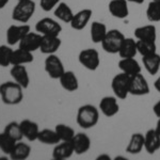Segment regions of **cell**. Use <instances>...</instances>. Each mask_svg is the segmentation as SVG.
Instances as JSON below:
<instances>
[{"label": "cell", "mask_w": 160, "mask_h": 160, "mask_svg": "<svg viewBox=\"0 0 160 160\" xmlns=\"http://www.w3.org/2000/svg\"><path fill=\"white\" fill-rule=\"evenodd\" d=\"M155 129L157 130V132L160 135V118H158V121H157V125H156V128Z\"/></svg>", "instance_id": "ee69618b"}, {"label": "cell", "mask_w": 160, "mask_h": 160, "mask_svg": "<svg viewBox=\"0 0 160 160\" xmlns=\"http://www.w3.org/2000/svg\"><path fill=\"white\" fill-rule=\"evenodd\" d=\"M31 154V146L29 144L24 143L22 141L16 142L14 148L9 155L12 160H25L30 156Z\"/></svg>", "instance_id": "83f0119b"}, {"label": "cell", "mask_w": 160, "mask_h": 160, "mask_svg": "<svg viewBox=\"0 0 160 160\" xmlns=\"http://www.w3.org/2000/svg\"><path fill=\"white\" fill-rule=\"evenodd\" d=\"M0 97L6 105H18L24 99V89L14 80L6 81L0 84Z\"/></svg>", "instance_id": "6da1fadb"}, {"label": "cell", "mask_w": 160, "mask_h": 160, "mask_svg": "<svg viewBox=\"0 0 160 160\" xmlns=\"http://www.w3.org/2000/svg\"><path fill=\"white\" fill-rule=\"evenodd\" d=\"M100 112L107 118H112L120 111V105L115 96H105L99 102Z\"/></svg>", "instance_id": "5bb4252c"}, {"label": "cell", "mask_w": 160, "mask_h": 160, "mask_svg": "<svg viewBox=\"0 0 160 160\" xmlns=\"http://www.w3.org/2000/svg\"><path fill=\"white\" fill-rule=\"evenodd\" d=\"M154 88H155V90H156L157 92H159V93H160V76H159L156 80H155V82H154Z\"/></svg>", "instance_id": "ab89813d"}, {"label": "cell", "mask_w": 160, "mask_h": 160, "mask_svg": "<svg viewBox=\"0 0 160 160\" xmlns=\"http://www.w3.org/2000/svg\"><path fill=\"white\" fill-rule=\"evenodd\" d=\"M30 32L29 25H12L7 30V43L10 46H13L15 44H18L22 38Z\"/></svg>", "instance_id": "30bf717a"}, {"label": "cell", "mask_w": 160, "mask_h": 160, "mask_svg": "<svg viewBox=\"0 0 160 160\" xmlns=\"http://www.w3.org/2000/svg\"><path fill=\"white\" fill-rule=\"evenodd\" d=\"M8 3H9V0H0V10L3 9Z\"/></svg>", "instance_id": "60d3db41"}, {"label": "cell", "mask_w": 160, "mask_h": 160, "mask_svg": "<svg viewBox=\"0 0 160 160\" xmlns=\"http://www.w3.org/2000/svg\"><path fill=\"white\" fill-rule=\"evenodd\" d=\"M55 16L58 19H60L61 22L69 24L73 19L74 13L71 8L68 7V4H66L65 2H60L55 8Z\"/></svg>", "instance_id": "4dcf8cb0"}, {"label": "cell", "mask_w": 160, "mask_h": 160, "mask_svg": "<svg viewBox=\"0 0 160 160\" xmlns=\"http://www.w3.org/2000/svg\"><path fill=\"white\" fill-rule=\"evenodd\" d=\"M153 111H154V114L159 118H160V99L156 102V104L154 105Z\"/></svg>", "instance_id": "f35d334b"}, {"label": "cell", "mask_w": 160, "mask_h": 160, "mask_svg": "<svg viewBox=\"0 0 160 160\" xmlns=\"http://www.w3.org/2000/svg\"><path fill=\"white\" fill-rule=\"evenodd\" d=\"M74 148L71 141H61L56 144L52 151V158L56 160H64L68 159L73 156Z\"/></svg>", "instance_id": "d6986e66"}, {"label": "cell", "mask_w": 160, "mask_h": 160, "mask_svg": "<svg viewBox=\"0 0 160 160\" xmlns=\"http://www.w3.org/2000/svg\"><path fill=\"white\" fill-rule=\"evenodd\" d=\"M13 50L11 47L7 45H0V66L7 68L11 65V58Z\"/></svg>", "instance_id": "8d00e7d4"}, {"label": "cell", "mask_w": 160, "mask_h": 160, "mask_svg": "<svg viewBox=\"0 0 160 160\" xmlns=\"http://www.w3.org/2000/svg\"><path fill=\"white\" fill-rule=\"evenodd\" d=\"M17 1H18V0H17Z\"/></svg>", "instance_id": "7dc6e473"}, {"label": "cell", "mask_w": 160, "mask_h": 160, "mask_svg": "<svg viewBox=\"0 0 160 160\" xmlns=\"http://www.w3.org/2000/svg\"><path fill=\"white\" fill-rule=\"evenodd\" d=\"M137 49H138V53H140L142 57L152 55V53L157 52L156 42L137 40Z\"/></svg>", "instance_id": "1f68e13d"}, {"label": "cell", "mask_w": 160, "mask_h": 160, "mask_svg": "<svg viewBox=\"0 0 160 160\" xmlns=\"http://www.w3.org/2000/svg\"><path fill=\"white\" fill-rule=\"evenodd\" d=\"M92 10L90 9H83L80 10L79 12H77L76 14H74L73 19L69 22L71 27L74 30H82L87 27V25L89 24L90 19L92 17Z\"/></svg>", "instance_id": "ffe728a7"}, {"label": "cell", "mask_w": 160, "mask_h": 160, "mask_svg": "<svg viewBox=\"0 0 160 160\" xmlns=\"http://www.w3.org/2000/svg\"><path fill=\"white\" fill-rule=\"evenodd\" d=\"M108 32V29L105 24L100 22H93L91 25V38L92 42L95 44H99L102 42L106 34Z\"/></svg>", "instance_id": "f546056e"}, {"label": "cell", "mask_w": 160, "mask_h": 160, "mask_svg": "<svg viewBox=\"0 0 160 160\" xmlns=\"http://www.w3.org/2000/svg\"><path fill=\"white\" fill-rule=\"evenodd\" d=\"M118 68L129 76L141 73V66L135 58H122L118 62Z\"/></svg>", "instance_id": "7402d4cb"}, {"label": "cell", "mask_w": 160, "mask_h": 160, "mask_svg": "<svg viewBox=\"0 0 160 160\" xmlns=\"http://www.w3.org/2000/svg\"><path fill=\"white\" fill-rule=\"evenodd\" d=\"M77 124L83 129H90L97 125L99 121V110L95 106L87 104L79 108L76 117Z\"/></svg>", "instance_id": "7a4b0ae2"}, {"label": "cell", "mask_w": 160, "mask_h": 160, "mask_svg": "<svg viewBox=\"0 0 160 160\" xmlns=\"http://www.w3.org/2000/svg\"><path fill=\"white\" fill-rule=\"evenodd\" d=\"M10 75L15 82L19 84L22 89H27L30 84V77L25 65H12Z\"/></svg>", "instance_id": "2e32d148"}, {"label": "cell", "mask_w": 160, "mask_h": 160, "mask_svg": "<svg viewBox=\"0 0 160 160\" xmlns=\"http://www.w3.org/2000/svg\"><path fill=\"white\" fill-rule=\"evenodd\" d=\"M149 93V86L148 80L141 73L130 76L129 94L135 96H143Z\"/></svg>", "instance_id": "9c48e42d"}, {"label": "cell", "mask_w": 160, "mask_h": 160, "mask_svg": "<svg viewBox=\"0 0 160 160\" xmlns=\"http://www.w3.org/2000/svg\"><path fill=\"white\" fill-rule=\"evenodd\" d=\"M34 60L32 52L24 50L22 48L13 50L12 58H11V65H25L29 64Z\"/></svg>", "instance_id": "d4e9b609"}, {"label": "cell", "mask_w": 160, "mask_h": 160, "mask_svg": "<svg viewBox=\"0 0 160 160\" xmlns=\"http://www.w3.org/2000/svg\"><path fill=\"white\" fill-rule=\"evenodd\" d=\"M15 144H16V141L9 135H7L4 131L0 132V151L2 153L9 156L13 151V148H14Z\"/></svg>", "instance_id": "d6a6232c"}, {"label": "cell", "mask_w": 160, "mask_h": 160, "mask_svg": "<svg viewBox=\"0 0 160 160\" xmlns=\"http://www.w3.org/2000/svg\"><path fill=\"white\" fill-rule=\"evenodd\" d=\"M151 1H156V2H160V0H151Z\"/></svg>", "instance_id": "f6af8a7d"}, {"label": "cell", "mask_w": 160, "mask_h": 160, "mask_svg": "<svg viewBox=\"0 0 160 160\" xmlns=\"http://www.w3.org/2000/svg\"><path fill=\"white\" fill-rule=\"evenodd\" d=\"M160 148V135L156 129H148L144 135V149L148 154H155Z\"/></svg>", "instance_id": "ac0fdd59"}, {"label": "cell", "mask_w": 160, "mask_h": 160, "mask_svg": "<svg viewBox=\"0 0 160 160\" xmlns=\"http://www.w3.org/2000/svg\"><path fill=\"white\" fill-rule=\"evenodd\" d=\"M125 35L118 29H111L108 30L107 34H106L105 38L102 40V47L106 52L114 55V53H118V50L121 48Z\"/></svg>", "instance_id": "277c9868"}, {"label": "cell", "mask_w": 160, "mask_h": 160, "mask_svg": "<svg viewBox=\"0 0 160 160\" xmlns=\"http://www.w3.org/2000/svg\"><path fill=\"white\" fill-rule=\"evenodd\" d=\"M35 2L33 0H18L12 11V19L17 22L27 24L35 12Z\"/></svg>", "instance_id": "3957f363"}, {"label": "cell", "mask_w": 160, "mask_h": 160, "mask_svg": "<svg viewBox=\"0 0 160 160\" xmlns=\"http://www.w3.org/2000/svg\"><path fill=\"white\" fill-rule=\"evenodd\" d=\"M0 153H1V151H0Z\"/></svg>", "instance_id": "bcb514c9"}, {"label": "cell", "mask_w": 160, "mask_h": 160, "mask_svg": "<svg viewBox=\"0 0 160 160\" xmlns=\"http://www.w3.org/2000/svg\"><path fill=\"white\" fill-rule=\"evenodd\" d=\"M60 2L61 0H40V6L43 11L49 12L52 9H55Z\"/></svg>", "instance_id": "74e56055"}, {"label": "cell", "mask_w": 160, "mask_h": 160, "mask_svg": "<svg viewBox=\"0 0 160 160\" xmlns=\"http://www.w3.org/2000/svg\"><path fill=\"white\" fill-rule=\"evenodd\" d=\"M61 87L68 92H75L79 88V81L76 74L72 71H65L59 78Z\"/></svg>", "instance_id": "44dd1931"}, {"label": "cell", "mask_w": 160, "mask_h": 160, "mask_svg": "<svg viewBox=\"0 0 160 160\" xmlns=\"http://www.w3.org/2000/svg\"><path fill=\"white\" fill-rule=\"evenodd\" d=\"M19 125L24 138H26L30 142L38 140V132H40V127H38V123L28 120V118H25V120L20 121Z\"/></svg>", "instance_id": "e0dca14e"}, {"label": "cell", "mask_w": 160, "mask_h": 160, "mask_svg": "<svg viewBox=\"0 0 160 160\" xmlns=\"http://www.w3.org/2000/svg\"><path fill=\"white\" fill-rule=\"evenodd\" d=\"M62 41L59 37L56 35H42L40 50L44 55H52L56 53L61 47Z\"/></svg>", "instance_id": "7c38bea8"}, {"label": "cell", "mask_w": 160, "mask_h": 160, "mask_svg": "<svg viewBox=\"0 0 160 160\" xmlns=\"http://www.w3.org/2000/svg\"><path fill=\"white\" fill-rule=\"evenodd\" d=\"M97 159H107V160H110L111 157L109 155H106V154H102V155H99L98 157H97Z\"/></svg>", "instance_id": "b9f144b4"}, {"label": "cell", "mask_w": 160, "mask_h": 160, "mask_svg": "<svg viewBox=\"0 0 160 160\" xmlns=\"http://www.w3.org/2000/svg\"><path fill=\"white\" fill-rule=\"evenodd\" d=\"M41 42H42V34L30 31L18 43V48L30 51V52H34L35 50L40 49Z\"/></svg>", "instance_id": "8fae6325"}, {"label": "cell", "mask_w": 160, "mask_h": 160, "mask_svg": "<svg viewBox=\"0 0 160 160\" xmlns=\"http://www.w3.org/2000/svg\"><path fill=\"white\" fill-rule=\"evenodd\" d=\"M44 68L51 79H59L65 72L63 62L55 53L47 55V58L45 59V62H44Z\"/></svg>", "instance_id": "52a82bcc"}, {"label": "cell", "mask_w": 160, "mask_h": 160, "mask_svg": "<svg viewBox=\"0 0 160 160\" xmlns=\"http://www.w3.org/2000/svg\"><path fill=\"white\" fill-rule=\"evenodd\" d=\"M138 53L137 49V41L132 38H125L118 50V55L121 58H135Z\"/></svg>", "instance_id": "cb8c5ba5"}, {"label": "cell", "mask_w": 160, "mask_h": 160, "mask_svg": "<svg viewBox=\"0 0 160 160\" xmlns=\"http://www.w3.org/2000/svg\"><path fill=\"white\" fill-rule=\"evenodd\" d=\"M38 141H40L43 144H47V145H56L59 142H61L56 130L49 129V128H44V129L40 130L38 136Z\"/></svg>", "instance_id": "f1b7e54d"}, {"label": "cell", "mask_w": 160, "mask_h": 160, "mask_svg": "<svg viewBox=\"0 0 160 160\" xmlns=\"http://www.w3.org/2000/svg\"><path fill=\"white\" fill-rule=\"evenodd\" d=\"M55 130L61 141H72L75 136V130L66 124H57Z\"/></svg>", "instance_id": "e575fe53"}, {"label": "cell", "mask_w": 160, "mask_h": 160, "mask_svg": "<svg viewBox=\"0 0 160 160\" xmlns=\"http://www.w3.org/2000/svg\"><path fill=\"white\" fill-rule=\"evenodd\" d=\"M129 81L130 76L125 73H118L112 78L111 89L114 96L118 99H126L129 95Z\"/></svg>", "instance_id": "5b68a950"}, {"label": "cell", "mask_w": 160, "mask_h": 160, "mask_svg": "<svg viewBox=\"0 0 160 160\" xmlns=\"http://www.w3.org/2000/svg\"><path fill=\"white\" fill-rule=\"evenodd\" d=\"M129 2H132V3H137V4H142L144 2V0H127Z\"/></svg>", "instance_id": "7bdbcfd3"}, {"label": "cell", "mask_w": 160, "mask_h": 160, "mask_svg": "<svg viewBox=\"0 0 160 160\" xmlns=\"http://www.w3.org/2000/svg\"><path fill=\"white\" fill-rule=\"evenodd\" d=\"M3 131L7 135H9L11 137V138L14 139L16 142L22 141V139H24V136H22V129H20V125L18 122L13 121V122H10L9 124H7Z\"/></svg>", "instance_id": "836d02e7"}, {"label": "cell", "mask_w": 160, "mask_h": 160, "mask_svg": "<svg viewBox=\"0 0 160 160\" xmlns=\"http://www.w3.org/2000/svg\"><path fill=\"white\" fill-rule=\"evenodd\" d=\"M143 148H144V135H142L140 132L132 133L127 146H126V152L131 155H137L141 153Z\"/></svg>", "instance_id": "484cf974"}, {"label": "cell", "mask_w": 160, "mask_h": 160, "mask_svg": "<svg viewBox=\"0 0 160 160\" xmlns=\"http://www.w3.org/2000/svg\"><path fill=\"white\" fill-rule=\"evenodd\" d=\"M142 62H143L144 68L149 75H156L159 72L160 68V55L157 52L152 53V55L142 57Z\"/></svg>", "instance_id": "4316f807"}, {"label": "cell", "mask_w": 160, "mask_h": 160, "mask_svg": "<svg viewBox=\"0 0 160 160\" xmlns=\"http://www.w3.org/2000/svg\"><path fill=\"white\" fill-rule=\"evenodd\" d=\"M74 148V153L77 155H82L89 152L91 148V139L84 132L75 133L74 138L71 141Z\"/></svg>", "instance_id": "4fadbf2b"}, {"label": "cell", "mask_w": 160, "mask_h": 160, "mask_svg": "<svg viewBox=\"0 0 160 160\" xmlns=\"http://www.w3.org/2000/svg\"><path fill=\"white\" fill-rule=\"evenodd\" d=\"M108 10L113 17L118 19H124L129 14L127 0H111L108 4Z\"/></svg>", "instance_id": "9a60e30c"}, {"label": "cell", "mask_w": 160, "mask_h": 160, "mask_svg": "<svg viewBox=\"0 0 160 160\" xmlns=\"http://www.w3.org/2000/svg\"><path fill=\"white\" fill-rule=\"evenodd\" d=\"M35 31L42 35H56L59 37V34L62 31V26L57 20L45 17L40 19L35 24Z\"/></svg>", "instance_id": "ba28073f"}, {"label": "cell", "mask_w": 160, "mask_h": 160, "mask_svg": "<svg viewBox=\"0 0 160 160\" xmlns=\"http://www.w3.org/2000/svg\"><path fill=\"white\" fill-rule=\"evenodd\" d=\"M146 17L151 22H160V2H149L148 9H146Z\"/></svg>", "instance_id": "d590c367"}, {"label": "cell", "mask_w": 160, "mask_h": 160, "mask_svg": "<svg viewBox=\"0 0 160 160\" xmlns=\"http://www.w3.org/2000/svg\"><path fill=\"white\" fill-rule=\"evenodd\" d=\"M78 61L84 68L94 72L98 68L100 64L99 53L94 48H87L79 52Z\"/></svg>", "instance_id": "8992f818"}, {"label": "cell", "mask_w": 160, "mask_h": 160, "mask_svg": "<svg viewBox=\"0 0 160 160\" xmlns=\"http://www.w3.org/2000/svg\"><path fill=\"white\" fill-rule=\"evenodd\" d=\"M135 38L137 40L142 41H153L156 42L157 38V30L154 25H146L136 28Z\"/></svg>", "instance_id": "603a6c76"}]
</instances>
